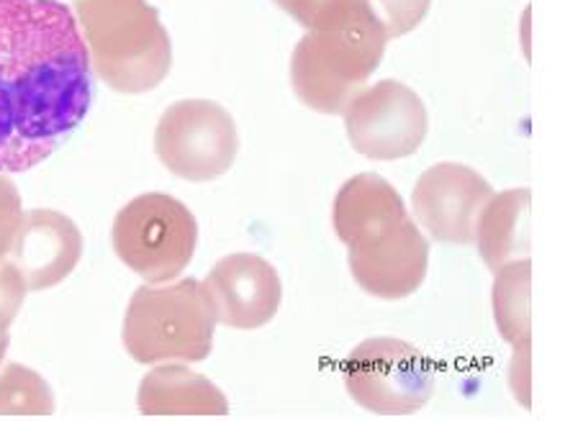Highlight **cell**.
I'll return each instance as SVG.
<instances>
[{"instance_id":"14","label":"cell","mask_w":565,"mask_h":441,"mask_svg":"<svg viewBox=\"0 0 565 441\" xmlns=\"http://www.w3.org/2000/svg\"><path fill=\"white\" fill-rule=\"evenodd\" d=\"M530 206L527 187L491 195L476 224V244L491 272L514 259L530 257Z\"/></svg>"},{"instance_id":"8","label":"cell","mask_w":565,"mask_h":441,"mask_svg":"<svg viewBox=\"0 0 565 441\" xmlns=\"http://www.w3.org/2000/svg\"><path fill=\"white\" fill-rule=\"evenodd\" d=\"M342 116L355 152L381 162L404 160L419 152L429 129L422 98L396 80H381L373 88H363Z\"/></svg>"},{"instance_id":"11","label":"cell","mask_w":565,"mask_h":441,"mask_svg":"<svg viewBox=\"0 0 565 441\" xmlns=\"http://www.w3.org/2000/svg\"><path fill=\"white\" fill-rule=\"evenodd\" d=\"M211 313L230 329H260L273 321L282 298L280 278L268 259L237 251L218 259L203 282Z\"/></svg>"},{"instance_id":"16","label":"cell","mask_w":565,"mask_h":441,"mask_svg":"<svg viewBox=\"0 0 565 441\" xmlns=\"http://www.w3.org/2000/svg\"><path fill=\"white\" fill-rule=\"evenodd\" d=\"M532 262L530 257L514 259L497 270L493 280V319L504 342L512 346L532 342Z\"/></svg>"},{"instance_id":"2","label":"cell","mask_w":565,"mask_h":441,"mask_svg":"<svg viewBox=\"0 0 565 441\" xmlns=\"http://www.w3.org/2000/svg\"><path fill=\"white\" fill-rule=\"evenodd\" d=\"M75 13L93 73L108 88L137 96L168 77L170 34L147 0H75Z\"/></svg>"},{"instance_id":"7","label":"cell","mask_w":565,"mask_h":441,"mask_svg":"<svg viewBox=\"0 0 565 441\" xmlns=\"http://www.w3.org/2000/svg\"><path fill=\"white\" fill-rule=\"evenodd\" d=\"M154 152L172 175L209 183L237 160V123L214 100H180L160 116Z\"/></svg>"},{"instance_id":"9","label":"cell","mask_w":565,"mask_h":441,"mask_svg":"<svg viewBox=\"0 0 565 441\" xmlns=\"http://www.w3.org/2000/svg\"><path fill=\"white\" fill-rule=\"evenodd\" d=\"M491 195V185L476 170L458 162H443L419 178L412 206L419 226L431 239L466 247L476 239L478 216Z\"/></svg>"},{"instance_id":"4","label":"cell","mask_w":565,"mask_h":441,"mask_svg":"<svg viewBox=\"0 0 565 441\" xmlns=\"http://www.w3.org/2000/svg\"><path fill=\"white\" fill-rule=\"evenodd\" d=\"M214 313L203 282L185 278L164 288H139L124 319V346L141 365L203 362L214 346Z\"/></svg>"},{"instance_id":"12","label":"cell","mask_w":565,"mask_h":441,"mask_svg":"<svg viewBox=\"0 0 565 441\" xmlns=\"http://www.w3.org/2000/svg\"><path fill=\"white\" fill-rule=\"evenodd\" d=\"M83 257V236L60 211H26L15 232L8 262L21 272L29 290H46L67 278Z\"/></svg>"},{"instance_id":"22","label":"cell","mask_w":565,"mask_h":441,"mask_svg":"<svg viewBox=\"0 0 565 441\" xmlns=\"http://www.w3.org/2000/svg\"><path fill=\"white\" fill-rule=\"evenodd\" d=\"M530 346H532V342L516 346V354L512 359V377L514 375L522 377L520 388H516V398H520L524 406H530V396H527V390H530Z\"/></svg>"},{"instance_id":"19","label":"cell","mask_w":565,"mask_h":441,"mask_svg":"<svg viewBox=\"0 0 565 441\" xmlns=\"http://www.w3.org/2000/svg\"><path fill=\"white\" fill-rule=\"evenodd\" d=\"M373 19L386 29L388 39H398L419 26L431 0H365Z\"/></svg>"},{"instance_id":"23","label":"cell","mask_w":565,"mask_h":441,"mask_svg":"<svg viewBox=\"0 0 565 441\" xmlns=\"http://www.w3.org/2000/svg\"><path fill=\"white\" fill-rule=\"evenodd\" d=\"M8 344H11V336H8V329H0V365H3V357L8 352Z\"/></svg>"},{"instance_id":"3","label":"cell","mask_w":565,"mask_h":441,"mask_svg":"<svg viewBox=\"0 0 565 441\" xmlns=\"http://www.w3.org/2000/svg\"><path fill=\"white\" fill-rule=\"evenodd\" d=\"M386 44V29L371 11L344 26L309 31L290 60V83L298 100L319 114H342L379 69Z\"/></svg>"},{"instance_id":"5","label":"cell","mask_w":565,"mask_h":441,"mask_svg":"<svg viewBox=\"0 0 565 441\" xmlns=\"http://www.w3.org/2000/svg\"><path fill=\"white\" fill-rule=\"evenodd\" d=\"M111 241L116 257L141 280L168 282L191 265L199 224L185 203L164 193H145L116 214Z\"/></svg>"},{"instance_id":"13","label":"cell","mask_w":565,"mask_h":441,"mask_svg":"<svg viewBox=\"0 0 565 441\" xmlns=\"http://www.w3.org/2000/svg\"><path fill=\"white\" fill-rule=\"evenodd\" d=\"M404 218H409V214L402 195L375 172H363L348 180L337 193L332 208L334 232L348 247L379 236L386 228L402 224Z\"/></svg>"},{"instance_id":"20","label":"cell","mask_w":565,"mask_h":441,"mask_svg":"<svg viewBox=\"0 0 565 441\" xmlns=\"http://www.w3.org/2000/svg\"><path fill=\"white\" fill-rule=\"evenodd\" d=\"M21 206L19 187L13 185V180L6 172H0V259H6L13 247L15 232H19L23 218Z\"/></svg>"},{"instance_id":"17","label":"cell","mask_w":565,"mask_h":441,"mask_svg":"<svg viewBox=\"0 0 565 441\" xmlns=\"http://www.w3.org/2000/svg\"><path fill=\"white\" fill-rule=\"evenodd\" d=\"M0 413L50 416L54 413L52 388L34 369L6 362L0 365Z\"/></svg>"},{"instance_id":"21","label":"cell","mask_w":565,"mask_h":441,"mask_svg":"<svg viewBox=\"0 0 565 441\" xmlns=\"http://www.w3.org/2000/svg\"><path fill=\"white\" fill-rule=\"evenodd\" d=\"M26 293L29 288L23 282L21 272L8 259H0V329H8L13 324Z\"/></svg>"},{"instance_id":"6","label":"cell","mask_w":565,"mask_h":441,"mask_svg":"<svg viewBox=\"0 0 565 441\" xmlns=\"http://www.w3.org/2000/svg\"><path fill=\"white\" fill-rule=\"evenodd\" d=\"M344 388L365 411L381 416L417 413L435 392V369L409 342L391 336L365 338L342 367Z\"/></svg>"},{"instance_id":"1","label":"cell","mask_w":565,"mask_h":441,"mask_svg":"<svg viewBox=\"0 0 565 441\" xmlns=\"http://www.w3.org/2000/svg\"><path fill=\"white\" fill-rule=\"evenodd\" d=\"M90 104V54L73 8L62 0H0V172L42 164Z\"/></svg>"},{"instance_id":"15","label":"cell","mask_w":565,"mask_h":441,"mask_svg":"<svg viewBox=\"0 0 565 441\" xmlns=\"http://www.w3.org/2000/svg\"><path fill=\"white\" fill-rule=\"evenodd\" d=\"M139 411L145 416L193 413L226 416V396L206 377L178 365H162L149 373L139 385Z\"/></svg>"},{"instance_id":"18","label":"cell","mask_w":565,"mask_h":441,"mask_svg":"<svg viewBox=\"0 0 565 441\" xmlns=\"http://www.w3.org/2000/svg\"><path fill=\"white\" fill-rule=\"evenodd\" d=\"M306 31H324L350 23L367 11L365 0H276Z\"/></svg>"},{"instance_id":"10","label":"cell","mask_w":565,"mask_h":441,"mask_svg":"<svg viewBox=\"0 0 565 441\" xmlns=\"http://www.w3.org/2000/svg\"><path fill=\"white\" fill-rule=\"evenodd\" d=\"M348 249L352 278L365 293L383 301L417 293L427 278L429 244L412 218Z\"/></svg>"}]
</instances>
